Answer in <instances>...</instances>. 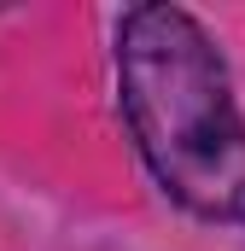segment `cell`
Listing matches in <instances>:
<instances>
[{"label": "cell", "instance_id": "cell-1", "mask_svg": "<svg viewBox=\"0 0 245 251\" xmlns=\"http://www.w3.org/2000/svg\"><path fill=\"white\" fill-rule=\"evenodd\" d=\"M122 105L152 176L193 216H245V123L210 35L175 6H134L117 35Z\"/></svg>", "mask_w": 245, "mask_h": 251}]
</instances>
